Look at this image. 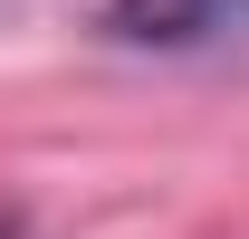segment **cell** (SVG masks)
I'll return each mask as SVG.
<instances>
[{"mask_svg": "<svg viewBox=\"0 0 249 239\" xmlns=\"http://www.w3.org/2000/svg\"><path fill=\"white\" fill-rule=\"evenodd\" d=\"M0 239H29V230H19V210H10V201H0Z\"/></svg>", "mask_w": 249, "mask_h": 239, "instance_id": "7a4b0ae2", "label": "cell"}, {"mask_svg": "<svg viewBox=\"0 0 249 239\" xmlns=\"http://www.w3.org/2000/svg\"><path fill=\"white\" fill-rule=\"evenodd\" d=\"M106 38L115 48H154V58L240 48L249 38V0H106Z\"/></svg>", "mask_w": 249, "mask_h": 239, "instance_id": "6da1fadb", "label": "cell"}]
</instances>
